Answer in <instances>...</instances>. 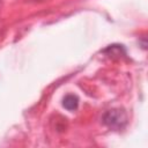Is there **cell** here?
Returning a JSON list of instances; mask_svg holds the SVG:
<instances>
[{
  "label": "cell",
  "instance_id": "6da1fadb",
  "mask_svg": "<svg viewBox=\"0 0 148 148\" xmlns=\"http://www.w3.org/2000/svg\"><path fill=\"white\" fill-rule=\"evenodd\" d=\"M126 120V114L121 110H110L104 116V123L111 128H121Z\"/></svg>",
  "mask_w": 148,
  "mask_h": 148
},
{
  "label": "cell",
  "instance_id": "7a4b0ae2",
  "mask_svg": "<svg viewBox=\"0 0 148 148\" xmlns=\"http://www.w3.org/2000/svg\"><path fill=\"white\" fill-rule=\"evenodd\" d=\"M62 105H64L65 109H67L69 111H73L79 105V98L75 95H67L62 99Z\"/></svg>",
  "mask_w": 148,
  "mask_h": 148
}]
</instances>
